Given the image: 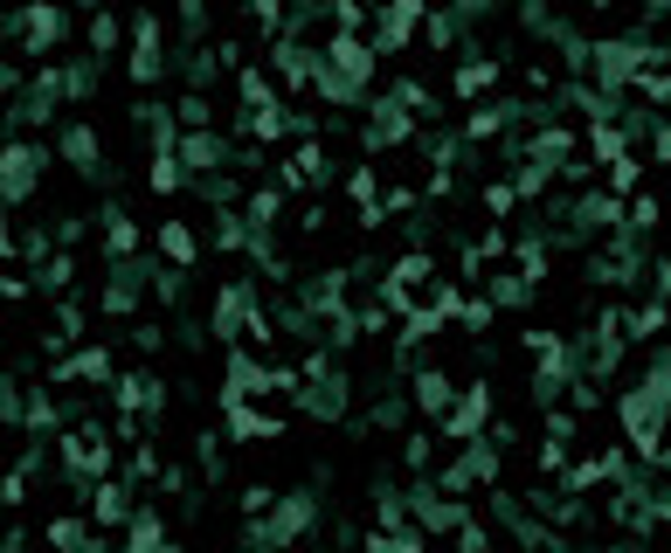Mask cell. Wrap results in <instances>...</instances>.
Segmentation results:
<instances>
[{
  "mask_svg": "<svg viewBox=\"0 0 671 553\" xmlns=\"http://www.w3.org/2000/svg\"><path fill=\"white\" fill-rule=\"evenodd\" d=\"M42 166H49V152L35 146L28 131H8V139H0V201L22 208L35 187H42Z\"/></svg>",
  "mask_w": 671,
  "mask_h": 553,
  "instance_id": "cell-1",
  "label": "cell"
},
{
  "mask_svg": "<svg viewBox=\"0 0 671 553\" xmlns=\"http://www.w3.org/2000/svg\"><path fill=\"white\" fill-rule=\"evenodd\" d=\"M84 512H90L98 532H125V519H132V478H98Z\"/></svg>",
  "mask_w": 671,
  "mask_h": 553,
  "instance_id": "cell-2",
  "label": "cell"
},
{
  "mask_svg": "<svg viewBox=\"0 0 671 553\" xmlns=\"http://www.w3.org/2000/svg\"><path fill=\"white\" fill-rule=\"evenodd\" d=\"M55 152H63V160L77 166L84 180L104 174V139H98V125H84V118H69L63 131H55Z\"/></svg>",
  "mask_w": 671,
  "mask_h": 553,
  "instance_id": "cell-3",
  "label": "cell"
},
{
  "mask_svg": "<svg viewBox=\"0 0 671 553\" xmlns=\"http://www.w3.org/2000/svg\"><path fill=\"white\" fill-rule=\"evenodd\" d=\"M132 84H160V70H166V42H160V14H139L132 22Z\"/></svg>",
  "mask_w": 671,
  "mask_h": 553,
  "instance_id": "cell-4",
  "label": "cell"
},
{
  "mask_svg": "<svg viewBox=\"0 0 671 553\" xmlns=\"http://www.w3.org/2000/svg\"><path fill=\"white\" fill-rule=\"evenodd\" d=\"M132 250H139V222L125 215L118 201H111V208H104V256H111V263H125Z\"/></svg>",
  "mask_w": 671,
  "mask_h": 553,
  "instance_id": "cell-5",
  "label": "cell"
},
{
  "mask_svg": "<svg viewBox=\"0 0 671 553\" xmlns=\"http://www.w3.org/2000/svg\"><path fill=\"white\" fill-rule=\"evenodd\" d=\"M153 242H160V256L174 263V271H194L201 242H194V228H188V222H160V236H153Z\"/></svg>",
  "mask_w": 671,
  "mask_h": 553,
  "instance_id": "cell-6",
  "label": "cell"
},
{
  "mask_svg": "<svg viewBox=\"0 0 671 553\" xmlns=\"http://www.w3.org/2000/svg\"><path fill=\"white\" fill-rule=\"evenodd\" d=\"M451 402H457V388H451V374H416V409L422 415H451Z\"/></svg>",
  "mask_w": 671,
  "mask_h": 553,
  "instance_id": "cell-7",
  "label": "cell"
},
{
  "mask_svg": "<svg viewBox=\"0 0 671 553\" xmlns=\"http://www.w3.org/2000/svg\"><path fill=\"white\" fill-rule=\"evenodd\" d=\"M153 194H180L188 187V166H180V152H153V174H145Z\"/></svg>",
  "mask_w": 671,
  "mask_h": 553,
  "instance_id": "cell-8",
  "label": "cell"
},
{
  "mask_svg": "<svg viewBox=\"0 0 671 553\" xmlns=\"http://www.w3.org/2000/svg\"><path fill=\"white\" fill-rule=\"evenodd\" d=\"M603 180H609V194H637V180H644V160H637V152H617V160L603 166Z\"/></svg>",
  "mask_w": 671,
  "mask_h": 553,
  "instance_id": "cell-9",
  "label": "cell"
},
{
  "mask_svg": "<svg viewBox=\"0 0 671 553\" xmlns=\"http://www.w3.org/2000/svg\"><path fill=\"white\" fill-rule=\"evenodd\" d=\"M111 49H118V14L98 8V14H90V63H104Z\"/></svg>",
  "mask_w": 671,
  "mask_h": 553,
  "instance_id": "cell-10",
  "label": "cell"
},
{
  "mask_svg": "<svg viewBox=\"0 0 671 553\" xmlns=\"http://www.w3.org/2000/svg\"><path fill=\"white\" fill-rule=\"evenodd\" d=\"M69 284H77V256H69V250H49V263H42V291L63 298Z\"/></svg>",
  "mask_w": 671,
  "mask_h": 553,
  "instance_id": "cell-11",
  "label": "cell"
},
{
  "mask_svg": "<svg viewBox=\"0 0 671 553\" xmlns=\"http://www.w3.org/2000/svg\"><path fill=\"white\" fill-rule=\"evenodd\" d=\"M14 505H28V470L22 464L0 470V512H14Z\"/></svg>",
  "mask_w": 671,
  "mask_h": 553,
  "instance_id": "cell-12",
  "label": "cell"
},
{
  "mask_svg": "<svg viewBox=\"0 0 671 553\" xmlns=\"http://www.w3.org/2000/svg\"><path fill=\"white\" fill-rule=\"evenodd\" d=\"M492 76H498V63H464V70H457V98H471V90H484Z\"/></svg>",
  "mask_w": 671,
  "mask_h": 553,
  "instance_id": "cell-13",
  "label": "cell"
},
{
  "mask_svg": "<svg viewBox=\"0 0 671 553\" xmlns=\"http://www.w3.org/2000/svg\"><path fill=\"white\" fill-rule=\"evenodd\" d=\"M484 208H492V215H512V208H519V187H512V180H492V187H484Z\"/></svg>",
  "mask_w": 671,
  "mask_h": 553,
  "instance_id": "cell-14",
  "label": "cell"
},
{
  "mask_svg": "<svg viewBox=\"0 0 671 553\" xmlns=\"http://www.w3.org/2000/svg\"><path fill=\"white\" fill-rule=\"evenodd\" d=\"M28 298V277L22 271H0V304H22Z\"/></svg>",
  "mask_w": 671,
  "mask_h": 553,
  "instance_id": "cell-15",
  "label": "cell"
},
{
  "mask_svg": "<svg viewBox=\"0 0 671 553\" xmlns=\"http://www.w3.org/2000/svg\"><path fill=\"white\" fill-rule=\"evenodd\" d=\"M650 160H664V166H671V125L650 131Z\"/></svg>",
  "mask_w": 671,
  "mask_h": 553,
  "instance_id": "cell-16",
  "label": "cell"
},
{
  "mask_svg": "<svg viewBox=\"0 0 671 553\" xmlns=\"http://www.w3.org/2000/svg\"><path fill=\"white\" fill-rule=\"evenodd\" d=\"M0 553H22V532H8V540H0Z\"/></svg>",
  "mask_w": 671,
  "mask_h": 553,
  "instance_id": "cell-17",
  "label": "cell"
},
{
  "mask_svg": "<svg viewBox=\"0 0 671 553\" xmlns=\"http://www.w3.org/2000/svg\"><path fill=\"white\" fill-rule=\"evenodd\" d=\"M644 14H671V0H644Z\"/></svg>",
  "mask_w": 671,
  "mask_h": 553,
  "instance_id": "cell-18",
  "label": "cell"
}]
</instances>
